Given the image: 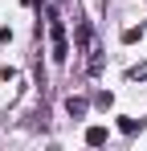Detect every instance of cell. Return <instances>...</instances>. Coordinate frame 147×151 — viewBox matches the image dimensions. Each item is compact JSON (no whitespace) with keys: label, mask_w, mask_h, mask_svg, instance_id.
<instances>
[{"label":"cell","mask_w":147,"mask_h":151,"mask_svg":"<svg viewBox=\"0 0 147 151\" xmlns=\"http://www.w3.org/2000/svg\"><path fill=\"white\" fill-rule=\"evenodd\" d=\"M119 127L127 131V135H135V131H139V119H119Z\"/></svg>","instance_id":"8992f818"},{"label":"cell","mask_w":147,"mask_h":151,"mask_svg":"<svg viewBox=\"0 0 147 151\" xmlns=\"http://www.w3.org/2000/svg\"><path fill=\"white\" fill-rule=\"evenodd\" d=\"M127 78H131V82H143V78H147V65H143V61H139V65H131Z\"/></svg>","instance_id":"5b68a950"},{"label":"cell","mask_w":147,"mask_h":151,"mask_svg":"<svg viewBox=\"0 0 147 151\" xmlns=\"http://www.w3.org/2000/svg\"><path fill=\"white\" fill-rule=\"evenodd\" d=\"M49 37H53V61H66V57H70V41H66L61 12H49Z\"/></svg>","instance_id":"6da1fadb"},{"label":"cell","mask_w":147,"mask_h":151,"mask_svg":"<svg viewBox=\"0 0 147 151\" xmlns=\"http://www.w3.org/2000/svg\"><path fill=\"white\" fill-rule=\"evenodd\" d=\"M94 106H98V110H110V106H115V94H110V90H98V94H94Z\"/></svg>","instance_id":"3957f363"},{"label":"cell","mask_w":147,"mask_h":151,"mask_svg":"<svg viewBox=\"0 0 147 151\" xmlns=\"http://www.w3.org/2000/svg\"><path fill=\"white\" fill-rule=\"evenodd\" d=\"M106 139H110V131H106V127H86V143H90V147H102Z\"/></svg>","instance_id":"7a4b0ae2"},{"label":"cell","mask_w":147,"mask_h":151,"mask_svg":"<svg viewBox=\"0 0 147 151\" xmlns=\"http://www.w3.org/2000/svg\"><path fill=\"white\" fill-rule=\"evenodd\" d=\"M66 106H70V114H74V119H82V114H86V98H70Z\"/></svg>","instance_id":"277c9868"}]
</instances>
